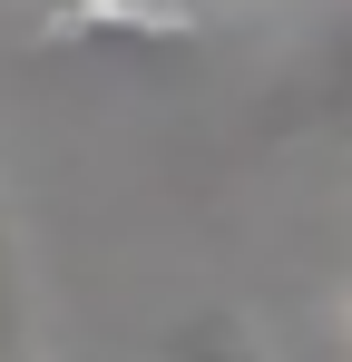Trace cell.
Masks as SVG:
<instances>
[{
  "label": "cell",
  "mask_w": 352,
  "mask_h": 362,
  "mask_svg": "<svg viewBox=\"0 0 352 362\" xmlns=\"http://www.w3.org/2000/svg\"><path fill=\"white\" fill-rule=\"evenodd\" d=\"M176 30H196V0H59L49 40H137V49H167Z\"/></svg>",
  "instance_id": "obj_1"
},
{
  "label": "cell",
  "mask_w": 352,
  "mask_h": 362,
  "mask_svg": "<svg viewBox=\"0 0 352 362\" xmlns=\"http://www.w3.org/2000/svg\"><path fill=\"white\" fill-rule=\"evenodd\" d=\"M313 127H323V147L352 157V40H343V59L323 69V88H313Z\"/></svg>",
  "instance_id": "obj_4"
},
{
  "label": "cell",
  "mask_w": 352,
  "mask_h": 362,
  "mask_svg": "<svg viewBox=\"0 0 352 362\" xmlns=\"http://www.w3.org/2000/svg\"><path fill=\"white\" fill-rule=\"evenodd\" d=\"M0 362H30V274H20V226L0 206Z\"/></svg>",
  "instance_id": "obj_3"
},
{
  "label": "cell",
  "mask_w": 352,
  "mask_h": 362,
  "mask_svg": "<svg viewBox=\"0 0 352 362\" xmlns=\"http://www.w3.org/2000/svg\"><path fill=\"white\" fill-rule=\"evenodd\" d=\"M157 362H274L254 333H245V313H196V323H176L167 353Z\"/></svg>",
  "instance_id": "obj_2"
}]
</instances>
